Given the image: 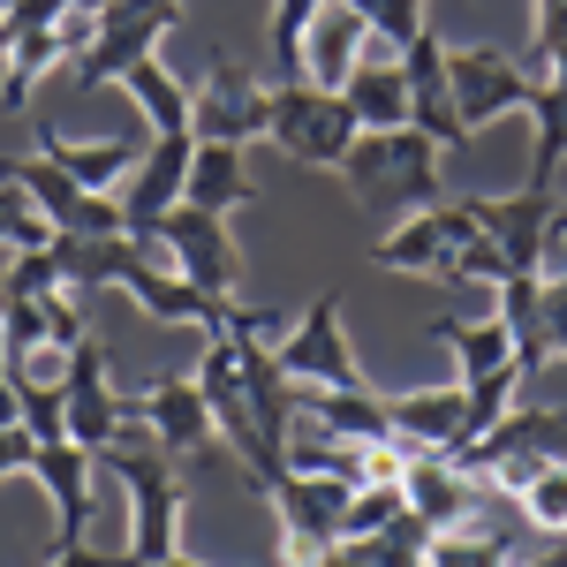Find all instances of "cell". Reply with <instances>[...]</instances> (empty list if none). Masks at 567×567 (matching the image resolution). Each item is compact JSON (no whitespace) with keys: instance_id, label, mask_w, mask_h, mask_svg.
Here are the masks:
<instances>
[{"instance_id":"f35d334b","label":"cell","mask_w":567,"mask_h":567,"mask_svg":"<svg viewBox=\"0 0 567 567\" xmlns=\"http://www.w3.org/2000/svg\"><path fill=\"white\" fill-rule=\"evenodd\" d=\"M515 567H523V560H515ZM529 567H567V545H553L545 560H529Z\"/></svg>"},{"instance_id":"83f0119b","label":"cell","mask_w":567,"mask_h":567,"mask_svg":"<svg viewBox=\"0 0 567 567\" xmlns=\"http://www.w3.org/2000/svg\"><path fill=\"white\" fill-rule=\"evenodd\" d=\"M326 0H272V76L280 84H303L310 76V23H318Z\"/></svg>"},{"instance_id":"4dcf8cb0","label":"cell","mask_w":567,"mask_h":567,"mask_svg":"<svg viewBox=\"0 0 567 567\" xmlns=\"http://www.w3.org/2000/svg\"><path fill=\"white\" fill-rule=\"evenodd\" d=\"M515 507H523L529 529H545V537H567V462H545L537 477L515 492Z\"/></svg>"},{"instance_id":"cb8c5ba5","label":"cell","mask_w":567,"mask_h":567,"mask_svg":"<svg viewBox=\"0 0 567 567\" xmlns=\"http://www.w3.org/2000/svg\"><path fill=\"white\" fill-rule=\"evenodd\" d=\"M122 91L136 99L152 136H189V91H182V76H167V61H136L122 76Z\"/></svg>"},{"instance_id":"836d02e7","label":"cell","mask_w":567,"mask_h":567,"mask_svg":"<svg viewBox=\"0 0 567 567\" xmlns=\"http://www.w3.org/2000/svg\"><path fill=\"white\" fill-rule=\"evenodd\" d=\"M355 39H363V23L355 16H341L326 39H318V61H310V76L303 84H318V91H341L349 84V69H355Z\"/></svg>"},{"instance_id":"7c38bea8","label":"cell","mask_w":567,"mask_h":567,"mask_svg":"<svg viewBox=\"0 0 567 567\" xmlns=\"http://www.w3.org/2000/svg\"><path fill=\"white\" fill-rule=\"evenodd\" d=\"M446 84H454V114L477 130L499 114H523L529 106V76L515 53H492V45H446Z\"/></svg>"},{"instance_id":"6da1fadb","label":"cell","mask_w":567,"mask_h":567,"mask_svg":"<svg viewBox=\"0 0 567 567\" xmlns=\"http://www.w3.org/2000/svg\"><path fill=\"white\" fill-rule=\"evenodd\" d=\"M99 470H114V477H122V499H130V560L136 567L167 560L175 537H182V507H189L182 462L167 446H152V432H136V439H122V446H106Z\"/></svg>"},{"instance_id":"8fae6325","label":"cell","mask_w":567,"mask_h":567,"mask_svg":"<svg viewBox=\"0 0 567 567\" xmlns=\"http://www.w3.org/2000/svg\"><path fill=\"white\" fill-rule=\"evenodd\" d=\"M0 182H23L53 235H122V205H114V189H84L76 175H61V167L39 159V152H31V159H0Z\"/></svg>"},{"instance_id":"7a4b0ae2","label":"cell","mask_w":567,"mask_h":567,"mask_svg":"<svg viewBox=\"0 0 567 567\" xmlns=\"http://www.w3.org/2000/svg\"><path fill=\"white\" fill-rule=\"evenodd\" d=\"M167 31H182V0H106V8H99V39H91L84 61H76V91L122 84L136 61L159 53Z\"/></svg>"},{"instance_id":"4316f807","label":"cell","mask_w":567,"mask_h":567,"mask_svg":"<svg viewBox=\"0 0 567 567\" xmlns=\"http://www.w3.org/2000/svg\"><path fill=\"white\" fill-rule=\"evenodd\" d=\"M424 567H515V537L507 529H484L477 515L462 529H439L424 545Z\"/></svg>"},{"instance_id":"d6a6232c","label":"cell","mask_w":567,"mask_h":567,"mask_svg":"<svg viewBox=\"0 0 567 567\" xmlns=\"http://www.w3.org/2000/svg\"><path fill=\"white\" fill-rule=\"evenodd\" d=\"M401 484H355L349 492V515H341V537H379L386 523H401Z\"/></svg>"},{"instance_id":"ac0fdd59","label":"cell","mask_w":567,"mask_h":567,"mask_svg":"<svg viewBox=\"0 0 567 567\" xmlns=\"http://www.w3.org/2000/svg\"><path fill=\"white\" fill-rule=\"evenodd\" d=\"M401 507H409V515H416V523L439 537V529H462L470 515H484V492L462 477V470H454L446 454H409V477H401Z\"/></svg>"},{"instance_id":"603a6c76","label":"cell","mask_w":567,"mask_h":567,"mask_svg":"<svg viewBox=\"0 0 567 567\" xmlns=\"http://www.w3.org/2000/svg\"><path fill=\"white\" fill-rule=\"evenodd\" d=\"M303 416H318L326 432H341V439H393V424H386V393L371 386H341V393H310L303 386Z\"/></svg>"},{"instance_id":"484cf974","label":"cell","mask_w":567,"mask_h":567,"mask_svg":"<svg viewBox=\"0 0 567 567\" xmlns=\"http://www.w3.org/2000/svg\"><path fill=\"white\" fill-rule=\"evenodd\" d=\"M529 122H537V144H529V189H553V175H560L567 159V91L560 84H529Z\"/></svg>"},{"instance_id":"ba28073f","label":"cell","mask_w":567,"mask_h":567,"mask_svg":"<svg viewBox=\"0 0 567 567\" xmlns=\"http://www.w3.org/2000/svg\"><path fill=\"white\" fill-rule=\"evenodd\" d=\"M265 122H272V91H265L243 61L213 53L205 84L189 91V136H197V144H258Z\"/></svg>"},{"instance_id":"44dd1931","label":"cell","mask_w":567,"mask_h":567,"mask_svg":"<svg viewBox=\"0 0 567 567\" xmlns=\"http://www.w3.org/2000/svg\"><path fill=\"white\" fill-rule=\"evenodd\" d=\"M39 159H53L61 175H76L84 189H122L136 175V159H144V144H122V136H106V144H76V136H53L39 122Z\"/></svg>"},{"instance_id":"d590c367","label":"cell","mask_w":567,"mask_h":567,"mask_svg":"<svg viewBox=\"0 0 567 567\" xmlns=\"http://www.w3.org/2000/svg\"><path fill=\"white\" fill-rule=\"evenodd\" d=\"M553 39H567V0H537V23H529V45H523V61H529V53H545Z\"/></svg>"},{"instance_id":"1f68e13d","label":"cell","mask_w":567,"mask_h":567,"mask_svg":"<svg viewBox=\"0 0 567 567\" xmlns=\"http://www.w3.org/2000/svg\"><path fill=\"white\" fill-rule=\"evenodd\" d=\"M39 243H53V227H45V213L31 205V189H23V182H0V258H8V250H39Z\"/></svg>"},{"instance_id":"f1b7e54d","label":"cell","mask_w":567,"mask_h":567,"mask_svg":"<svg viewBox=\"0 0 567 567\" xmlns=\"http://www.w3.org/2000/svg\"><path fill=\"white\" fill-rule=\"evenodd\" d=\"M16 424L39 439V446L69 439V379H16Z\"/></svg>"},{"instance_id":"7402d4cb","label":"cell","mask_w":567,"mask_h":567,"mask_svg":"<svg viewBox=\"0 0 567 567\" xmlns=\"http://www.w3.org/2000/svg\"><path fill=\"white\" fill-rule=\"evenodd\" d=\"M341 99H349L355 130H409V84H401V61H355L349 84H341Z\"/></svg>"},{"instance_id":"5bb4252c","label":"cell","mask_w":567,"mask_h":567,"mask_svg":"<svg viewBox=\"0 0 567 567\" xmlns=\"http://www.w3.org/2000/svg\"><path fill=\"white\" fill-rule=\"evenodd\" d=\"M393 61H401V84H409V130H424L439 152L470 144V122L454 114V84H446V39L424 23Z\"/></svg>"},{"instance_id":"2e32d148","label":"cell","mask_w":567,"mask_h":567,"mask_svg":"<svg viewBox=\"0 0 567 567\" xmlns=\"http://www.w3.org/2000/svg\"><path fill=\"white\" fill-rule=\"evenodd\" d=\"M130 303L152 318V326H197V333H213L219 318H227V296H205V288H189L175 265H159V250H144L130 265Z\"/></svg>"},{"instance_id":"60d3db41","label":"cell","mask_w":567,"mask_h":567,"mask_svg":"<svg viewBox=\"0 0 567 567\" xmlns=\"http://www.w3.org/2000/svg\"><path fill=\"white\" fill-rule=\"evenodd\" d=\"M69 8H106V0H69Z\"/></svg>"},{"instance_id":"e0dca14e","label":"cell","mask_w":567,"mask_h":567,"mask_svg":"<svg viewBox=\"0 0 567 567\" xmlns=\"http://www.w3.org/2000/svg\"><path fill=\"white\" fill-rule=\"evenodd\" d=\"M31 477L61 507V545H84L91 515H99V462H91L76 439H53V446H31Z\"/></svg>"},{"instance_id":"5b68a950","label":"cell","mask_w":567,"mask_h":567,"mask_svg":"<svg viewBox=\"0 0 567 567\" xmlns=\"http://www.w3.org/2000/svg\"><path fill=\"white\" fill-rule=\"evenodd\" d=\"M280 371L310 393H341V386H363V363L349 349V326H341V296L326 288V296H310L303 318L280 333Z\"/></svg>"},{"instance_id":"9a60e30c","label":"cell","mask_w":567,"mask_h":567,"mask_svg":"<svg viewBox=\"0 0 567 567\" xmlns=\"http://www.w3.org/2000/svg\"><path fill=\"white\" fill-rule=\"evenodd\" d=\"M136 416H144V432H152V446H167L175 462H189V454H205L213 446V409H205V386H197V371H167L159 386L136 393Z\"/></svg>"},{"instance_id":"4fadbf2b","label":"cell","mask_w":567,"mask_h":567,"mask_svg":"<svg viewBox=\"0 0 567 567\" xmlns=\"http://www.w3.org/2000/svg\"><path fill=\"white\" fill-rule=\"evenodd\" d=\"M189 152H197V136H152V144H144L136 175L114 189V205H122V235H136V243H152V235H159V219L182 205Z\"/></svg>"},{"instance_id":"e575fe53","label":"cell","mask_w":567,"mask_h":567,"mask_svg":"<svg viewBox=\"0 0 567 567\" xmlns=\"http://www.w3.org/2000/svg\"><path fill=\"white\" fill-rule=\"evenodd\" d=\"M529 341H537V363H545V355H567V272L537 288V333H529Z\"/></svg>"},{"instance_id":"d4e9b609","label":"cell","mask_w":567,"mask_h":567,"mask_svg":"<svg viewBox=\"0 0 567 567\" xmlns=\"http://www.w3.org/2000/svg\"><path fill=\"white\" fill-rule=\"evenodd\" d=\"M8 69H0V106H31V91L69 61V45H61V31H23V39H8V53H0Z\"/></svg>"},{"instance_id":"f546056e","label":"cell","mask_w":567,"mask_h":567,"mask_svg":"<svg viewBox=\"0 0 567 567\" xmlns=\"http://www.w3.org/2000/svg\"><path fill=\"white\" fill-rule=\"evenodd\" d=\"M341 8L363 23V39H379L386 53H401V45L432 23V16H424V0H341Z\"/></svg>"},{"instance_id":"9c48e42d","label":"cell","mask_w":567,"mask_h":567,"mask_svg":"<svg viewBox=\"0 0 567 567\" xmlns=\"http://www.w3.org/2000/svg\"><path fill=\"white\" fill-rule=\"evenodd\" d=\"M470 235H477L470 205L462 197H439V205H416L386 243H371V265L379 272H409V280H446V265H454V250Z\"/></svg>"},{"instance_id":"b9f144b4","label":"cell","mask_w":567,"mask_h":567,"mask_svg":"<svg viewBox=\"0 0 567 567\" xmlns=\"http://www.w3.org/2000/svg\"><path fill=\"white\" fill-rule=\"evenodd\" d=\"M560 243H567V205H560Z\"/></svg>"},{"instance_id":"277c9868","label":"cell","mask_w":567,"mask_h":567,"mask_svg":"<svg viewBox=\"0 0 567 567\" xmlns=\"http://www.w3.org/2000/svg\"><path fill=\"white\" fill-rule=\"evenodd\" d=\"M349 492L355 484H341V477H296V470H280V477L265 484V499H272V515H280V560L288 567L326 560V553L341 545Z\"/></svg>"},{"instance_id":"ab89813d","label":"cell","mask_w":567,"mask_h":567,"mask_svg":"<svg viewBox=\"0 0 567 567\" xmlns=\"http://www.w3.org/2000/svg\"><path fill=\"white\" fill-rule=\"evenodd\" d=\"M152 567H205V560H182V545H175V553H167V560H152Z\"/></svg>"},{"instance_id":"74e56055","label":"cell","mask_w":567,"mask_h":567,"mask_svg":"<svg viewBox=\"0 0 567 567\" xmlns=\"http://www.w3.org/2000/svg\"><path fill=\"white\" fill-rule=\"evenodd\" d=\"M31 446H39V439L23 432V424H16V432H0V477H8V470H31Z\"/></svg>"},{"instance_id":"d6986e66","label":"cell","mask_w":567,"mask_h":567,"mask_svg":"<svg viewBox=\"0 0 567 567\" xmlns=\"http://www.w3.org/2000/svg\"><path fill=\"white\" fill-rule=\"evenodd\" d=\"M386 424L409 454H454L470 432V401L462 386H424V393H386Z\"/></svg>"},{"instance_id":"52a82bcc","label":"cell","mask_w":567,"mask_h":567,"mask_svg":"<svg viewBox=\"0 0 567 567\" xmlns=\"http://www.w3.org/2000/svg\"><path fill=\"white\" fill-rule=\"evenodd\" d=\"M470 219H477V235L499 250V258L515 265V272H545L553 258V243H560V197L553 189H507V197H462Z\"/></svg>"},{"instance_id":"30bf717a","label":"cell","mask_w":567,"mask_h":567,"mask_svg":"<svg viewBox=\"0 0 567 567\" xmlns=\"http://www.w3.org/2000/svg\"><path fill=\"white\" fill-rule=\"evenodd\" d=\"M152 243H159V258L175 265L189 288H205V296H235V288H243V250H235V235H227L219 213L175 205V213L159 219Z\"/></svg>"},{"instance_id":"8d00e7d4","label":"cell","mask_w":567,"mask_h":567,"mask_svg":"<svg viewBox=\"0 0 567 567\" xmlns=\"http://www.w3.org/2000/svg\"><path fill=\"white\" fill-rule=\"evenodd\" d=\"M45 567H136L130 553H99V545H53Z\"/></svg>"},{"instance_id":"ffe728a7","label":"cell","mask_w":567,"mask_h":567,"mask_svg":"<svg viewBox=\"0 0 567 567\" xmlns=\"http://www.w3.org/2000/svg\"><path fill=\"white\" fill-rule=\"evenodd\" d=\"M265 189L250 182L243 167V144H197L189 152V182H182V205H197V213H235V205H258Z\"/></svg>"},{"instance_id":"8992f818","label":"cell","mask_w":567,"mask_h":567,"mask_svg":"<svg viewBox=\"0 0 567 567\" xmlns=\"http://www.w3.org/2000/svg\"><path fill=\"white\" fill-rule=\"evenodd\" d=\"M136 432H144L136 401L114 393V379H106V349L84 333V341L69 349V439L99 462L106 446H122V439H136Z\"/></svg>"},{"instance_id":"3957f363","label":"cell","mask_w":567,"mask_h":567,"mask_svg":"<svg viewBox=\"0 0 567 567\" xmlns=\"http://www.w3.org/2000/svg\"><path fill=\"white\" fill-rule=\"evenodd\" d=\"M265 136L288 152V159H303V167H333L341 175V159H349L355 144V114L341 91H318V84H272V122Z\"/></svg>"}]
</instances>
